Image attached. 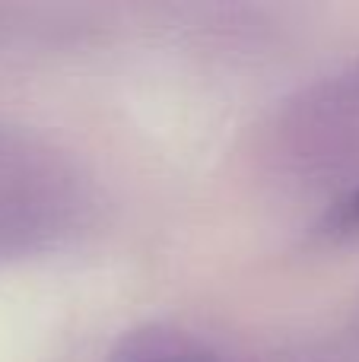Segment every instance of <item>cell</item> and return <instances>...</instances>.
<instances>
[{
  "label": "cell",
  "mask_w": 359,
  "mask_h": 362,
  "mask_svg": "<svg viewBox=\"0 0 359 362\" xmlns=\"http://www.w3.org/2000/svg\"><path fill=\"white\" fill-rule=\"evenodd\" d=\"M347 219H350V223H359V197H353V204H350Z\"/></svg>",
  "instance_id": "cell-1"
}]
</instances>
